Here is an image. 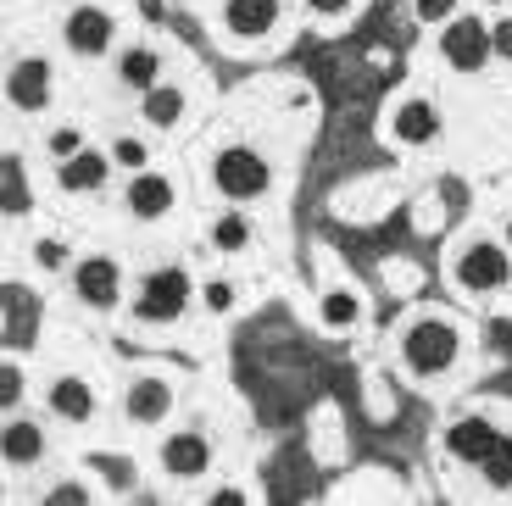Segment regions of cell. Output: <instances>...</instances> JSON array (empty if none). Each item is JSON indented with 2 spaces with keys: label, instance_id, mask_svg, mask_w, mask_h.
<instances>
[{
  "label": "cell",
  "instance_id": "6da1fadb",
  "mask_svg": "<svg viewBox=\"0 0 512 506\" xmlns=\"http://www.w3.org/2000/svg\"><path fill=\"white\" fill-rule=\"evenodd\" d=\"M462 351V334L451 329V323H440V317H423V323H412L407 340H401V356H407V367L418 373V379H429V373H446L451 362H457Z\"/></svg>",
  "mask_w": 512,
  "mask_h": 506
},
{
  "label": "cell",
  "instance_id": "7a4b0ae2",
  "mask_svg": "<svg viewBox=\"0 0 512 506\" xmlns=\"http://www.w3.org/2000/svg\"><path fill=\"white\" fill-rule=\"evenodd\" d=\"M212 178H218V190L229 195V201H256V195L273 184L268 162H262L251 145H229V151H218V162H212Z\"/></svg>",
  "mask_w": 512,
  "mask_h": 506
},
{
  "label": "cell",
  "instance_id": "3957f363",
  "mask_svg": "<svg viewBox=\"0 0 512 506\" xmlns=\"http://www.w3.org/2000/svg\"><path fill=\"white\" fill-rule=\"evenodd\" d=\"M184 301H190V279H184L179 267H162V273H151V279L140 284L134 317H140V323H173V317L184 312Z\"/></svg>",
  "mask_w": 512,
  "mask_h": 506
},
{
  "label": "cell",
  "instance_id": "277c9868",
  "mask_svg": "<svg viewBox=\"0 0 512 506\" xmlns=\"http://www.w3.org/2000/svg\"><path fill=\"white\" fill-rule=\"evenodd\" d=\"M440 56H446L457 73H479V67L490 62V28L479 23V17H457V23H446V34H440Z\"/></svg>",
  "mask_w": 512,
  "mask_h": 506
},
{
  "label": "cell",
  "instance_id": "5b68a950",
  "mask_svg": "<svg viewBox=\"0 0 512 506\" xmlns=\"http://www.w3.org/2000/svg\"><path fill=\"white\" fill-rule=\"evenodd\" d=\"M507 251L501 245H468V251L457 256V267H451V279L462 284V290H474V295H485V290H501L507 284Z\"/></svg>",
  "mask_w": 512,
  "mask_h": 506
},
{
  "label": "cell",
  "instance_id": "8992f818",
  "mask_svg": "<svg viewBox=\"0 0 512 506\" xmlns=\"http://www.w3.org/2000/svg\"><path fill=\"white\" fill-rule=\"evenodd\" d=\"M496 445H501V434H496V423H485V418H462L446 429V451L457 456V462H468V468H485Z\"/></svg>",
  "mask_w": 512,
  "mask_h": 506
},
{
  "label": "cell",
  "instance_id": "52a82bcc",
  "mask_svg": "<svg viewBox=\"0 0 512 506\" xmlns=\"http://www.w3.org/2000/svg\"><path fill=\"white\" fill-rule=\"evenodd\" d=\"M67 45H73L78 56H101L106 45H112V17H106L101 6H78V12L67 17Z\"/></svg>",
  "mask_w": 512,
  "mask_h": 506
},
{
  "label": "cell",
  "instance_id": "ba28073f",
  "mask_svg": "<svg viewBox=\"0 0 512 506\" xmlns=\"http://www.w3.org/2000/svg\"><path fill=\"white\" fill-rule=\"evenodd\" d=\"M6 95H12L17 112H39L45 95H51V67L39 62V56H34V62H17L12 78H6Z\"/></svg>",
  "mask_w": 512,
  "mask_h": 506
},
{
  "label": "cell",
  "instance_id": "9c48e42d",
  "mask_svg": "<svg viewBox=\"0 0 512 506\" xmlns=\"http://www.w3.org/2000/svg\"><path fill=\"white\" fill-rule=\"evenodd\" d=\"M117 290H123V273H117V262L112 256H90V262H78V295L90 306H112L117 301Z\"/></svg>",
  "mask_w": 512,
  "mask_h": 506
},
{
  "label": "cell",
  "instance_id": "30bf717a",
  "mask_svg": "<svg viewBox=\"0 0 512 506\" xmlns=\"http://www.w3.org/2000/svg\"><path fill=\"white\" fill-rule=\"evenodd\" d=\"M390 134H396L401 145H429L440 134V112L435 101H401L396 117H390Z\"/></svg>",
  "mask_w": 512,
  "mask_h": 506
},
{
  "label": "cell",
  "instance_id": "8fae6325",
  "mask_svg": "<svg viewBox=\"0 0 512 506\" xmlns=\"http://www.w3.org/2000/svg\"><path fill=\"white\" fill-rule=\"evenodd\" d=\"M206 462H212V451H206L201 434H173V440L162 445V468L173 473V479H201Z\"/></svg>",
  "mask_w": 512,
  "mask_h": 506
},
{
  "label": "cell",
  "instance_id": "7c38bea8",
  "mask_svg": "<svg viewBox=\"0 0 512 506\" xmlns=\"http://www.w3.org/2000/svg\"><path fill=\"white\" fill-rule=\"evenodd\" d=\"M223 23H229V34H240V39H262L273 23H279V0H229Z\"/></svg>",
  "mask_w": 512,
  "mask_h": 506
},
{
  "label": "cell",
  "instance_id": "4fadbf2b",
  "mask_svg": "<svg viewBox=\"0 0 512 506\" xmlns=\"http://www.w3.org/2000/svg\"><path fill=\"white\" fill-rule=\"evenodd\" d=\"M167 206H173V184H167L162 173H140L128 184V212L140 217V223H156Z\"/></svg>",
  "mask_w": 512,
  "mask_h": 506
},
{
  "label": "cell",
  "instance_id": "5bb4252c",
  "mask_svg": "<svg viewBox=\"0 0 512 506\" xmlns=\"http://www.w3.org/2000/svg\"><path fill=\"white\" fill-rule=\"evenodd\" d=\"M51 412L67 423H90L95 418V390L84 379H56L51 384Z\"/></svg>",
  "mask_w": 512,
  "mask_h": 506
},
{
  "label": "cell",
  "instance_id": "9a60e30c",
  "mask_svg": "<svg viewBox=\"0 0 512 506\" xmlns=\"http://www.w3.org/2000/svg\"><path fill=\"white\" fill-rule=\"evenodd\" d=\"M167 406H173L167 379H134V390H128V418L134 423H162Z\"/></svg>",
  "mask_w": 512,
  "mask_h": 506
},
{
  "label": "cell",
  "instance_id": "2e32d148",
  "mask_svg": "<svg viewBox=\"0 0 512 506\" xmlns=\"http://www.w3.org/2000/svg\"><path fill=\"white\" fill-rule=\"evenodd\" d=\"M39 451H45V434H39V423H28V418H12V423H6V462H12V468L39 462Z\"/></svg>",
  "mask_w": 512,
  "mask_h": 506
},
{
  "label": "cell",
  "instance_id": "e0dca14e",
  "mask_svg": "<svg viewBox=\"0 0 512 506\" xmlns=\"http://www.w3.org/2000/svg\"><path fill=\"white\" fill-rule=\"evenodd\" d=\"M101 178H106V156H95V151H78L73 162H62V190H67V195L95 190Z\"/></svg>",
  "mask_w": 512,
  "mask_h": 506
},
{
  "label": "cell",
  "instance_id": "ac0fdd59",
  "mask_svg": "<svg viewBox=\"0 0 512 506\" xmlns=\"http://www.w3.org/2000/svg\"><path fill=\"white\" fill-rule=\"evenodd\" d=\"M117 73H123V84H128V89H156V73H162V62H156L151 45H134V51H123Z\"/></svg>",
  "mask_w": 512,
  "mask_h": 506
},
{
  "label": "cell",
  "instance_id": "d6986e66",
  "mask_svg": "<svg viewBox=\"0 0 512 506\" xmlns=\"http://www.w3.org/2000/svg\"><path fill=\"white\" fill-rule=\"evenodd\" d=\"M179 112H184V95H179V89H167V84L145 89V123H151V128L179 123Z\"/></svg>",
  "mask_w": 512,
  "mask_h": 506
},
{
  "label": "cell",
  "instance_id": "ffe728a7",
  "mask_svg": "<svg viewBox=\"0 0 512 506\" xmlns=\"http://www.w3.org/2000/svg\"><path fill=\"white\" fill-rule=\"evenodd\" d=\"M212 245H218L223 256H240L245 245H251V223H245L240 212H229V217H218L212 223Z\"/></svg>",
  "mask_w": 512,
  "mask_h": 506
},
{
  "label": "cell",
  "instance_id": "44dd1931",
  "mask_svg": "<svg viewBox=\"0 0 512 506\" xmlns=\"http://www.w3.org/2000/svg\"><path fill=\"white\" fill-rule=\"evenodd\" d=\"M357 295L351 290H329L323 295V323H329V329H351V323H357Z\"/></svg>",
  "mask_w": 512,
  "mask_h": 506
},
{
  "label": "cell",
  "instance_id": "7402d4cb",
  "mask_svg": "<svg viewBox=\"0 0 512 506\" xmlns=\"http://www.w3.org/2000/svg\"><path fill=\"white\" fill-rule=\"evenodd\" d=\"M485 479L496 484V490H512V440H501L496 451H490V462H485Z\"/></svg>",
  "mask_w": 512,
  "mask_h": 506
},
{
  "label": "cell",
  "instance_id": "603a6c76",
  "mask_svg": "<svg viewBox=\"0 0 512 506\" xmlns=\"http://www.w3.org/2000/svg\"><path fill=\"white\" fill-rule=\"evenodd\" d=\"M6 212H28V184H23V162H6Z\"/></svg>",
  "mask_w": 512,
  "mask_h": 506
},
{
  "label": "cell",
  "instance_id": "cb8c5ba5",
  "mask_svg": "<svg viewBox=\"0 0 512 506\" xmlns=\"http://www.w3.org/2000/svg\"><path fill=\"white\" fill-rule=\"evenodd\" d=\"M45 151H51L56 162H73V156L84 151V134H78V128H56L51 140H45Z\"/></svg>",
  "mask_w": 512,
  "mask_h": 506
},
{
  "label": "cell",
  "instance_id": "d4e9b609",
  "mask_svg": "<svg viewBox=\"0 0 512 506\" xmlns=\"http://www.w3.org/2000/svg\"><path fill=\"white\" fill-rule=\"evenodd\" d=\"M112 156H117L123 167H134V173H145V140H117Z\"/></svg>",
  "mask_w": 512,
  "mask_h": 506
},
{
  "label": "cell",
  "instance_id": "484cf974",
  "mask_svg": "<svg viewBox=\"0 0 512 506\" xmlns=\"http://www.w3.org/2000/svg\"><path fill=\"white\" fill-rule=\"evenodd\" d=\"M490 51L507 56V62H512V17H501V23L490 28Z\"/></svg>",
  "mask_w": 512,
  "mask_h": 506
},
{
  "label": "cell",
  "instance_id": "4316f807",
  "mask_svg": "<svg viewBox=\"0 0 512 506\" xmlns=\"http://www.w3.org/2000/svg\"><path fill=\"white\" fill-rule=\"evenodd\" d=\"M206 306H212V312H229V306H234V290H229V284H206Z\"/></svg>",
  "mask_w": 512,
  "mask_h": 506
},
{
  "label": "cell",
  "instance_id": "83f0119b",
  "mask_svg": "<svg viewBox=\"0 0 512 506\" xmlns=\"http://www.w3.org/2000/svg\"><path fill=\"white\" fill-rule=\"evenodd\" d=\"M0 390H6V401H17V395H23V373L6 367V373H0Z\"/></svg>",
  "mask_w": 512,
  "mask_h": 506
},
{
  "label": "cell",
  "instance_id": "f1b7e54d",
  "mask_svg": "<svg viewBox=\"0 0 512 506\" xmlns=\"http://www.w3.org/2000/svg\"><path fill=\"white\" fill-rule=\"evenodd\" d=\"M446 6H451V0H418L423 17H446Z\"/></svg>",
  "mask_w": 512,
  "mask_h": 506
},
{
  "label": "cell",
  "instance_id": "f546056e",
  "mask_svg": "<svg viewBox=\"0 0 512 506\" xmlns=\"http://www.w3.org/2000/svg\"><path fill=\"white\" fill-rule=\"evenodd\" d=\"M51 501H84V490H78V484H62V490H51Z\"/></svg>",
  "mask_w": 512,
  "mask_h": 506
},
{
  "label": "cell",
  "instance_id": "4dcf8cb0",
  "mask_svg": "<svg viewBox=\"0 0 512 506\" xmlns=\"http://www.w3.org/2000/svg\"><path fill=\"white\" fill-rule=\"evenodd\" d=\"M312 12H340V6H346V0H307Z\"/></svg>",
  "mask_w": 512,
  "mask_h": 506
},
{
  "label": "cell",
  "instance_id": "1f68e13d",
  "mask_svg": "<svg viewBox=\"0 0 512 506\" xmlns=\"http://www.w3.org/2000/svg\"><path fill=\"white\" fill-rule=\"evenodd\" d=\"M507 245H512V223H507Z\"/></svg>",
  "mask_w": 512,
  "mask_h": 506
}]
</instances>
